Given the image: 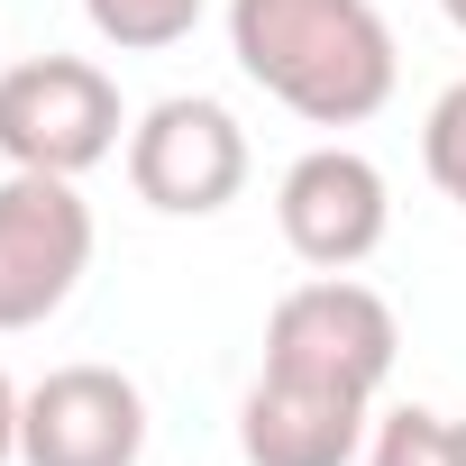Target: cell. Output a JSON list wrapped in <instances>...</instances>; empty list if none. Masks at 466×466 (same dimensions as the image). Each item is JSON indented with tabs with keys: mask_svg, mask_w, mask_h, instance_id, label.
Here are the masks:
<instances>
[{
	"mask_svg": "<svg viewBox=\"0 0 466 466\" xmlns=\"http://www.w3.org/2000/svg\"><path fill=\"white\" fill-rule=\"evenodd\" d=\"M228 56L311 128H366L402 74L375 0H228Z\"/></svg>",
	"mask_w": 466,
	"mask_h": 466,
	"instance_id": "cell-1",
	"label": "cell"
},
{
	"mask_svg": "<svg viewBox=\"0 0 466 466\" xmlns=\"http://www.w3.org/2000/svg\"><path fill=\"white\" fill-rule=\"evenodd\" d=\"M119 83L92 56H28L0 74V156L10 174H92L119 156Z\"/></svg>",
	"mask_w": 466,
	"mask_h": 466,
	"instance_id": "cell-2",
	"label": "cell"
},
{
	"mask_svg": "<svg viewBox=\"0 0 466 466\" xmlns=\"http://www.w3.org/2000/svg\"><path fill=\"white\" fill-rule=\"evenodd\" d=\"M402 357V329H393V302L366 293L357 275H311L293 284L275 311H266V366L275 375H302V384H339V393H366L393 375Z\"/></svg>",
	"mask_w": 466,
	"mask_h": 466,
	"instance_id": "cell-3",
	"label": "cell"
},
{
	"mask_svg": "<svg viewBox=\"0 0 466 466\" xmlns=\"http://www.w3.org/2000/svg\"><path fill=\"white\" fill-rule=\"evenodd\" d=\"M92 275V201L74 174H10L0 183V339L37 329Z\"/></svg>",
	"mask_w": 466,
	"mask_h": 466,
	"instance_id": "cell-4",
	"label": "cell"
},
{
	"mask_svg": "<svg viewBox=\"0 0 466 466\" xmlns=\"http://www.w3.org/2000/svg\"><path fill=\"white\" fill-rule=\"evenodd\" d=\"M128 183L165 219H210L248 192V128L201 92H165L128 128Z\"/></svg>",
	"mask_w": 466,
	"mask_h": 466,
	"instance_id": "cell-5",
	"label": "cell"
},
{
	"mask_svg": "<svg viewBox=\"0 0 466 466\" xmlns=\"http://www.w3.org/2000/svg\"><path fill=\"white\" fill-rule=\"evenodd\" d=\"M275 228H284V248L311 275H357L384 248V228H393V192H384V174L357 147H311L275 183Z\"/></svg>",
	"mask_w": 466,
	"mask_h": 466,
	"instance_id": "cell-6",
	"label": "cell"
},
{
	"mask_svg": "<svg viewBox=\"0 0 466 466\" xmlns=\"http://www.w3.org/2000/svg\"><path fill=\"white\" fill-rule=\"evenodd\" d=\"M147 393L119 366H56L19 402V466H137Z\"/></svg>",
	"mask_w": 466,
	"mask_h": 466,
	"instance_id": "cell-7",
	"label": "cell"
},
{
	"mask_svg": "<svg viewBox=\"0 0 466 466\" xmlns=\"http://www.w3.org/2000/svg\"><path fill=\"white\" fill-rule=\"evenodd\" d=\"M238 448H248V466H348L366 448V393L266 366L238 402Z\"/></svg>",
	"mask_w": 466,
	"mask_h": 466,
	"instance_id": "cell-8",
	"label": "cell"
},
{
	"mask_svg": "<svg viewBox=\"0 0 466 466\" xmlns=\"http://www.w3.org/2000/svg\"><path fill=\"white\" fill-rule=\"evenodd\" d=\"M201 10H210V0H83L92 37L119 46V56H165V46H183V37L201 28Z\"/></svg>",
	"mask_w": 466,
	"mask_h": 466,
	"instance_id": "cell-9",
	"label": "cell"
},
{
	"mask_svg": "<svg viewBox=\"0 0 466 466\" xmlns=\"http://www.w3.org/2000/svg\"><path fill=\"white\" fill-rule=\"evenodd\" d=\"M366 466H466V420H448L430 402H402V411L375 420Z\"/></svg>",
	"mask_w": 466,
	"mask_h": 466,
	"instance_id": "cell-10",
	"label": "cell"
},
{
	"mask_svg": "<svg viewBox=\"0 0 466 466\" xmlns=\"http://www.w3.org/2000/svg\"><path fill=\"white\" fill-rule=\"evenodd\" d=\"M420 165H430V183L466 210V83H448L439 101H430V128H420Z\"/></svg>",
	"mask_w": 466,
	"mask_h": 466,
	"instance_id": "cell-11",
	"label": "cell"
},
{
	"mask_svg": "<svg viewBox=\"0 0 466 466\" xmlns=\"http://www.w3.org/2000/svg\"><path fill=\"white\" fill-rule=\"evenodd\" d=\"M19 402H28V393H19L10 375H0V466H10V457H19Z\"/></svg>",
	"mask_w": 466,
	"mask_h": 466,
	"instance_id": "cell-12",
	"label": "cell"
},
{
	"mask_svg": "<svg viewBox=\"0 0 466 466\" xmlns=\"http://www.w3.org/2000/svg\"><path fill=\"white\" fill-rule=\"evenodd\" d=\"M439 10H448V28H457V37H466V0H439Z\"/></svg>",
	"mask_w": 466,
	"mask_h": 466,
	"instance_id": "cell-13",
	"label": "cell"
}]
</instances>
